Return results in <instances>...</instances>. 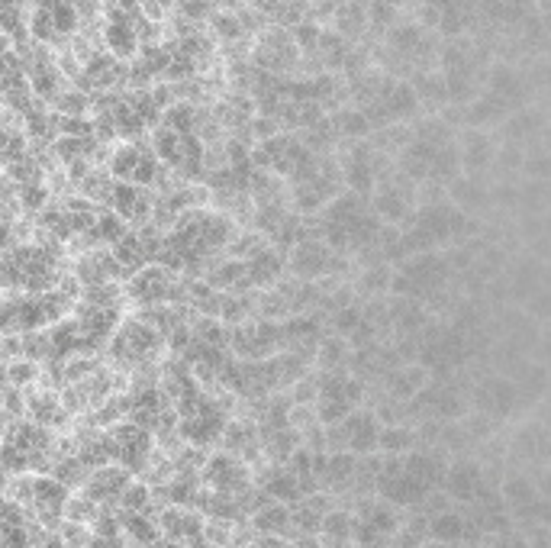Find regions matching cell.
<instances>
[{"instance_id": "1", "label": "cell", "mask_w": 551, "mask_h": 548, "mask_svg": "<svg viewBox=\"0 0 551 548\" xmlns=\"http://www.w3.org/2000/svg\"><path fill=\"white\" fill-rule=\"evenodd\" d=\"M361 197L365 194L348 191L323 210L319 233H323V239L336 252H361L384 239L381 216H377Z\"/></svg>"}, {"instance_id": "2", "label": "cell", "mask_w": 551, "mask_h": 548, "mask_svg": "<svg viewBox=\"0 0 551 548\" xmlns=\"http://www.w3.org/2000/svg\"><path fill=\"white\" fill-rule=\"evenodd\" d=\"M468 223H471L468 216L455 207L429 204L410 216V226H406L403 236H400V252L423 255V252L445 249V245H455L471 233Z\"/></svg>"}, {"instance_id": "3", "label": "cell", "mask_w": 551, "mask_h": 548, "mask_svg": "<svg viewBox=\"0 0 551 548\" xmlns=\"http://www.w3.org/2000/svg\"><path fill=\"white\" fill-rule=\"evenodd\" d=\"M65 310H68V297L58 291H42V294L20 297V300H7L4 329H7V336L39 333V329H46L49 323L52 326L62 323Z\"/></svg>"}, {"instance_id": "4", "label": "cell", "mask_w": 551, "mask_h": 548, "mask_svg": "<svg viewBox=\"0 0 551 548\" xmlns=\"http://www.w3.org/2000/svg\"><path fill=\"white\" fill-rule=\"evenodd\" d=\"M448 274H452V265L435 252L413 255L400 265L394 278V291L406 300H429L445 287Z\"/></svg>"}, {"instance_id": "5", "label": "cell", "mask_w": 551, "mask_h": 548, "mask_svg": "<svg viewBox=\"0 0 551 548\" xmlns=\"http://www.w3.org/2000/svg\"><path fill=\"white\" fill-rule=\"evenodd\" d=\"M7 284H20L29 294H42L55 284V255L42 245H23V249H10L4 258Z\"/></svg>"}, {"instance_id": "6", "label": "cell", "mask_w": 551, "mask_h": 548, "mask_svg": "<svg viewBox=\"0 0 551 548\" xmlns=\"http://www.w3.org/2000/svg\"><path fill=\"white\" fill-rule=\"evenodd\" d=\"M229 349H236L242 362H268V358L281 355L287 349L284 323H274V320L239 323L232 329Z\"/></svg>"}, {"instance_id": "7", "label": "cell", "mask_w": 551, "mask_h": 548, "mask_svg": "<svg viewBox=\"0 0 551 548\" xmlns=\"http://www.w3.org/2000/svg\"><path fill=\"white\" fill-rule=\"evenodd\" d=\"M110 449H113V461L116 465L129 468L133 474L145 471L152 461V449H155V432L139 426L136 420H123L107 429Z\"/></svg>"}, {"instance_id": "8", "label": "cell", "mask_w": 551, "mask_h": 548, "mask_svg": "<svg viewBox=\"0 0 551 548\" xmlns=\"http://www.w3.org/2000/svg\"><path fill=\"white\" fill-rule=\"evenodd\" d=\"M200 481L207 484V490L216 494H229V497H242L252 490V474L249 465L232 455V452H216L207 458V465L200 468Z\"/></svg>"}, {"instance_id": "9", "label": "cell", "mask_w": 551, "mask_h": 548, "mask_svg": "<svg viewBox=\"0 0 551 548\" xmlns=\"http://www.w3.org/2000/svg\"><path fill=\"white\" fill-rule=\"evenodd\" d=\"M165 165L158 162L155 149L149 146H120L110 158V175L113 181H129L139 187H149L162 181Z\"/></svg>"}, {"instance_id": "10", "label": "cell", "mask_w": 551, "mask_h": 548, "mask_svg": "<svg viewBox=\"0 0 551 548\" xmlns=\"http://www.w3.org/2000/svg\"><path fill=\"white\" fill-rule=\"evenodd\" d=\"M162 349V333L152 323L142 320H129L120 333L113 336V355L120 358L123 365H142L152 362Z\"/></svg>"}, {"instance_id": "11", "label": "cell", "mask_w": 551, "mask_h": 548, "mask_svg": "<svg viewBox=\"0 0 551 548\" xmlns=\"http://www.w3.org/2000/svg\"><path fill=\"white\" fill-rule=\"evenodd\" d=\"M229 420L223 407L216 400H203L194 413L181 416V429H178V439H184L187 445H197V449H207L216 439H223Z\"/></svg>"}, {"instance_id": "12", "label": "cell", "mask_w": 551, "mask_h": 548, "mask_svg": "<svg viewBox=\"0 0 551 548\" xmlns=\"http://www.w3.org/2000/svg\"><path fill=\"white\" fill-rule=\"evenodd\" d=\"M171 274L174 271L165 265H145L142 271H136L133 278H129L126 294L142 307H162L174 297V291H178V284H174Z\"/></svg>"}, {"instance_id": "13", "label": "cell", "mask_w": 551, "mask_h": 548, "mask_svg": "<svg viewBox=\"0 0 551 548\" xmlns=\"http://www.w3.org/2000/svg\"><path fill=\"white\" fill-rule=\"evenodd\" d=\"M339 268V252L326 239H303L290 252V271L303 281H316Z\"/></svg>"}, {"instance_id": "14", "label": "cell", "mask_w": 551, "mask_h": 548, "mask_svg": "<svg viewBox=\"0 0 551 548\" xmlns=\"http://www.w3.org/2000/svg\"><path fill=\"white\" fill-rule=\"evenodd\" d=\"M129 487H133V471L113 461V465L91 471V478H87V484H84V494L104 510V507H120Z\"/></svg>"}, {"instance_id": "15", "label": "cell", "mask_w": 551, "mask_h": 548, "mask_svg": "<svg viewBox=\"0 0 551 548\" xmlns=\"http://www.w3.org/2000/svg\"><path fill=\"white\" fill-rule=\"evenodd\" d=\"M158 526H162V536L174 539L187 548H210L207 539V519L200 513L187 510V507H168L158 516Z\"/></svg>"}, {"instance_id": "16", "label": "cell", "mask_w": 551, "mask_h": 548, "mask_svg": "<svg viewBox=\"0 0 551 548\" xmlns=\"http://www.w3.org/2000/svg\"><path fill=\"white\" fill-rule=\"evenodd\" d=\"M477 410H481L484 416H497V420H503V416H510L516 407H519V387L513 378H500V374H493V378H484L481 384L474 387V397Z\"/></svg>"}, {"instance_id": "17", "label": "cell", "mask_w": 551, "mask_h": 548, "mask_svg": "<svg viewBox=\"0 0 551 548\" xmlns=\"http://www.w3.org/2000/svg\"><path fill=\"white\" fill-rule=\"evenodd\" d=\"M426 536L432 542H445V545H474L481 539V532L474 529L468 513L448 507V510L426 516Z\"/></svg>"}, {"instance_id": "18", "label": "cell", "mask_w": 551, "mask_h": 548, "mask_svg": "<svg viewBox=\"0 0 551 548\" xmlns=\"http://www.w3.org/2000/svg\"><path fill=\"white\" fill-rule=\"evenodd\" d=\"M445 494L452 497V503H477L484 494H487V474L474 465V461H455V465H448L445 471Z\"/></svg>"}, {"instance_id": "19", "label": "cell", "mask_w": 551, "mask_h": 548, "mask_svg": "<svg viewBox=\"0 0 551 548\" xmlns=\"http://www.w3.org/2000/svg\"><path fill=\"white\" fill-rule=\"evenodd\" d=\"M110 207H113V213H120L126 223H149L152 213H155V200L145 194V187H139V184L113 181Z\"/></svg>"}, {"instance_id": "20", "label": "cell", "mask_w": 551, "mask_h": 548, "mask_svg": "<svg viewBox=\"0 0 551 548\" xmlns=\"http://www.w3.org/2000/svg\"><path fill=\"white\" fill-rule=\"evenodd\" d=\"M429 368L426 365H394L384 374V391L394 400H416L429 387Z\"/></svg>"}, {"instance_id": "21", "label": "cell", "mask_w": 551, "mask_h": 548, "mask_svg": "<svg viewBox=\"0 0 551 548\" xmlns=\"http://www.w3.org/2000/svg\"><path fill=\"white\" fill-rule=\"evenodd\" d=\"M358 455L352 452H329L326 455V468H323V490H336V494H345V490H352L358 484Z\"/></svg>"}, {"instance_id": "22", "label": "cell", "mask_w": 551, "mask_h": 548, "mask_svg": "<svg viewBox=\"0 0 551 548\" xmlns=\"http://www.w3.org/2000/svg\"><path fill=\"white\" fill-rule=\"evenodd\" d=\"M261 490H265L274 503H287V507H297V503L307 497V494H303V481L287 465L271 468L265 474V481H261Z\"/></svg>"}, {"instance_id": "23", "label": "cell", "mask_w": 551, "mask_h": 548, "mask_svg": "<svg viewBox=\"0 0 551 548\" xmlns=\"http://www.w3.org/2000/svg\"><path fill=\"white\" fill-rule=\"evenodd\" d=\"M120 78H123L120 59H116V55H110V52L107 55H94V59L81 68L84 91H110Z\"/></svg>"}, {"instance_id": "24", "label": "cell", "mask_w": 551, "mask_h": 548, "mask_svg": "<svg viewBox=\"0 0 551 548\" xmlns=\"http://www.w3.org/2000/svg\"><path fill=\"white\" fill-rule=\"evenodd\" d=\"M33 545V526H29L26 507L7 497L4 503V548H29Z\"/></svg>"}, {"instance_id": "25", "label": "cell", "mask_w": 551, "mask_h": 548, "mask_svg": "<svg viewBox=\"0 0 551 548\" xmlns=\"http://www.w3.org/2000/svg\"><path fill=\"white\" fill-rule=\"evenodd\" d=\"M252 526L258 536H284V532H294V507L271 500L252 516Z\"/></svg>"}, {"instance_id": "26", "label": "cell", "mask_w": 551, "mask_h": 548, "mask_svg": "<svg viewBox=\"0 0 551 548\" xmlns=\"http://www.w3.org/2000/svg\"><path fill=\"white\" fill-rule=\"evenodd\" d=\"M26 413L29 420L39 423L42 429H52V426H62L65 423V403L58 400L52 391H42V394H33L26 397Z\"/></svg>"}, {"instance_id": "27", "label": "cell", "mask_w": 551, "mask_h": 548, "mask_svg": "<svg viewBox=\"0 0 551 548\" xmlns=\"http://www.w3.org/2000/svg\"><path fill=\"white\" fill-rule=\"evenodd\" d=\"M123 532L126 539H133L139 548H149L162 539V526H158V519H152V513H129L123 510Z\"/></svg>"}, {"instance_id": "28", "label": "cell", "mask_w": 551, "mask_h": 548, "mask_svg": "<svg viewBox=\"0 0 551 548\" xmlns=\"http://www.w3.org/2000/svg\"><path fill=\"white\" fill-rule=\"evenodd\" d=\"M374 213L387 216L390 223H400V220H410L413 207H410V197H406V191H400V187H394V184H387L374 197Z\"/></svg>"}, {"instance_id": "29", "label": "cell", "mask_w": 551, "mask_h": 548, "mask_svg": "<svg viewBox=\"0 0 551 548\" xmlns=\"http://www.w3.org/2000/svg\"><path fill=\"white\" fill-rule=\"evenodd\" d=\"M348 184L355 187V194H371L374 191V162L368 149H355L348 155Z\"/></svg>"}, {"instance_id": "30", "label": "cell", "mask_w": 551, "mask_h": 548, "mask_svg": "<svg viewBox=\"0 0 551 548\" xmlns=\"http://www.w3.org/2000/svg\"><path fill=\"white\" fill-rule=\"evenodd\" d=\"M126 233H129V223L123 220L120 213L110 210V213H100V216H97V223L91 226V233H87V242H94V245H110V249H113V245L120 242Z\"/></svg>"}, {"instance_id": "31", "label": "cell", "mask_w": 551, "mask_h": 548, "mask_svg": "<svg viewBox=\"0 0 551 548\" xmlns=\"http://www.w3.org/2000/svg\"><path fill=\"white\" fill-rule=\"evenodd\" d=\"M355 523H358V516H352L348 510H329L326 519H323V539L326 542H352L355 539Z\"/></svg>"}, {"instance_id": "32", "label": "cell", "mask_w": 551, "mask_h": 548, "mask_svg": "<svg viewBox=\"0 0 551 548\" xmlns=\"http://www.w3.org/2000/svg\"><path fill=\"white\" fill-rule=\"evenodd\" d=\"M97 139H81V136H58L55 139V155L62 158L65 165H75V162H87V155L94 152Z\"/></svg>"}, {"instance_id": "33", "label": "cell", "mask_w": 551, "mask_h": 548, "mask_svg": "<svg viewBox=\"0 0 551 548\" xmlns=\"http://www.w3.org/2000/svg\"><path fill=\"white\" fill-rule=\"evenodd\" d=\"M413 445H416V432L413 429L397 426V423L384 426V432H381V452H387V455H410Z\"/></svg>"}, {"instance_id": "34", "label": "cell", "mask_w": 551, "mask_h": 548, "mask_svg": "<svg viewBox=\"0 0 551 548\" xmlns=\"http://www.w3.org/2000/svg\"><path fill=\"white\" fill-rule=\"evenodd\" d=\"M223 442H226V449L232 455H245V452H255L258 449V432L252 426H245V423H229L226 432H223Z\"/></svg>"}, {"instance_id": "35", "label": "cell", "mask_w": 551, "mask_h": 548, "mask_svg": "<svg viewBox=\"0 0 551 548\" xmlns=\"http://www.w3.org/2000/svg\"><path fill=\"white\" fill-rule=\"evenodd\" d=\"M162 126L174 129V133H194L197 129V110L187 104V100H174V104L165 110Z\"/></svg>"}, {"instance_id": "36", "label": "cell", "mask_w": 551, "mask_h": 548, "mask_svg": "<svg viewBox=\"0 0 551 548\" xmlns=\"http://www.w3.org/2000/svg\"><path fill=\"white\" fill-rule=\"evenodd\" d=\"M348 352V345H345V339L342 336H336V339H323L316 345V362L323 365V371H339L342 365H345V355Z\"/></svg>"}, {"instance_id": "37", "label": "cell", "mask_w": 551, "mask_h": 548, "mask_svg": "<svg viewBox=\"0 0 551 548\" xmlns=\"http://www.w3.org/2000/svg\"><path fill=\"white\" fill-rule=\"evenodd\" d=\"M36 381V365L33 358H13V362H7V384L10 387H20V391H26V384Z\"/></svg>"}, {"instance_id": "38", "label": "cell", "mask_w": 551, "mask_h": 548, "mask_svg": "<svg viewBox=\"0 0 551 548\" xmlns=\"http://www.w3.org/2000/svg\"><path fill=\"white\" fill-rule=\"evenodd\" d=\"M332 126H336V133H342V136H365L371 120L365 117V110H348Z\"/></svg>"}, {"instance_id": "39", "label": "cell", "mask_w": 551, "mask_h": 548, "mask_svg": "<svg viewBox=\"0 0 551 548\" xmlns=\"http://www.w3.org/2000/svg\"><path fill=\"white\" fill-rule=\"evenodd\" d=\"M120 507L129 510V513H149V507H152V490L145 487V484H133V487L126 490V497H123Z\"/></svg>"}, {"instance_id": "40", "label": "cell", "mask_w": 551, "mask_h": 548, "mask_svg": "<svg viewBox=\"0 0 551 548\" xmlns=\"http://www.w3.org/2000/svg\"><path fill=\"white\" fill-rule=\"evenodd\" d=\"M461 162L468 165V168H481V165H487V162H490V146H487V139L477 136V139L471 142V146H464Z\"/></svg>"}, {"instance_id": "41", "label": "cell", "mask_w": 551, "mask_h": 548, "mask_svg": "<svg viewBox=\"0 0 551 548\" xmlns=\"http://www.w3.org/2000/svg\"><path fill=\"white\" fill-rule=\"evenodd\" d=\"M20 194H23V207H26V210H39V207H46V197H49L46 184H42V181L23 184V187H20Z\"/></svg>"}, {"instance_id": "42", "label": "cell", "mask_w": 551, "mask_h": 548, "mask_svg": "<svg viewBox=\"0 0 551 548\" xmlns=\"http://www.w3.org/2000/svg\"><path fill=\"white\" fill-rule=\"evenodd\" d=\"M213 26L220 30L226 39H236L242 33V23L236 17H229V13H220V17H213Z\"/></svg>"}, {"instance_id": "43", "label": "cell", "mask_w": 551, "mask_h": 548, "mask_svg": "<svg viewBox=\"0 0 551 548\" xmlns=\"http://www.w3.org/2000/svg\"><path fill=\"white\" fill-rule=\"evenodd\" d=\"M490 548H529V539H519L516 532H503V536H493Z\"/></svg>"}, {"instance_id": "44", "label": "cell", "mask_w": 551, "mask_h": 548, "mask_svg": "<svg viewBox=\"0 0 551 548\" xmlns=\"http://www.w3.org/2000/svg\"><path fill=\"white\" fill-rule=\"evenodd\" d=\"M249 548H294V545L284 542V536H258Z\"/></svg>"}, {"instance_id": "45", "label": "cell", "mask_w": 551, "mask_h": 548, "mask_svg": "<svg viewBox=\"0 0 551 548\" xmlns=\"http://www.w3.org/2000/svg\"><path fill=\"white\" fill-rule=\"evenodd\" d=\"M87 548H126L123 536H116V539H107V536H94V542L87 545Z\"/></svg>"}, {"instance_id": "46", "label": "cell", "mask_w": 551, "mask_h": 548, "mask_svg": "<svg viewBox=\"0 0 551 548\" xmlns=\"http://www.w3.org/2000/svg\"><path fill=\"white\" fill-rule=\"evenodd\" d=\"M36 548H68V542L58 536V532H46V536L39 539V545Z\"/></svg>"}, {"instance_id": "47", "label": "cell", "mask_w": 551, "mask_h": 548, "mask_svg": "<svg viewBox=\"0 0 551 548\" xmlns=\"http://www.w3.org/2000/svg\"><path fill=\"white\" fill-rule=\"evenodd\" d=\"M419 548H455V545H445V542H432V539H429L426 545H419Z\"/></svg>"}, {"instance_id": "48", "label": "cell", "mask_w": 551, "mask_h": 548, "mask_svg": "<svg viewBox=\"0 0 551 548\" xmlns=\"http://www.w3.org/2000/svg\"><path fill=\"white\" fill-rule=\"evenodd\" d=\"M384 4H390V7H397V4H400V0H384Z\"/></svg>"}, {"instance_id": "49", "label": "cell", "mask_w": 551, "mask_h": 548, "mask_svg": "<svg viewBox=\"0 0 551 548\" xmlns=\"http://www.w3.org/2000/svg\"><path fill=\"white\" fill-rule=\"evenodd\" d=\"M455 548H474V545H455Z\"/></svg>"}]
</instances>
